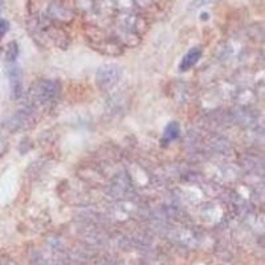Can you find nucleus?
<instances>
[{
	"label": "nucleus",
	"mask_w": 265,
	"mask_h": 265,
	"mask_svg": "<svg viewBox=\"0 0 265 265\" xmlns=\"http://www.w3.org/2000/svg\"><path fill=\"white\" fill-rule=\"evenodd\" d=\"M3 9H4V0H0V14H1Z\"/></svg>",
	"instance_id": "0eeeda50"
},
{
	"label": "nucleus",
	"mask_w": 265,
	"mask_h": 265,
	"mask_svg": "<svg viewBox=\"0 0 265 265\" xmlns=\"http://www.w3.org/2000/svg\"><path fill=\"white\" fill-rule=\"evenodd\" d=\"M203 55V49H201L200 46H197V48H192L190 52H187L184 57L180 61V64H179V69L182 70V72H186L188 69H191L194 65L197 64L199 59Z\"/></svg>",
	"instance_id": "7ed1b4c3"
},
{
	"label": "nucleus",
	"mask_w": 265,
	"mask_h": 265,
	"mask_svg": "<svg viewBox=\"0 0 265 265\" xmlns=\"http://www.w3.org/2000/svg\"><path fill=\"white\" fill-rule=\"evenodd\" d=\"M7 32H8V22L0 18V40L5 36Z\"/></svg>",
	"instance_id": "423d86ee"
},
{
	"label": "nucleus",
	"mask_w": 265,
	"mask_h": 265,
	"mask_svg": "<svg viewBox=\"0 0 265 265\" xmlns=\"http://www.w3.org/2000/svg\"><path fill=\"white\" fill-rule=\"evenodd\" d=\"M19 55V48H18V44L15 42L9 43L8 45V49H7V63H15V60H16V57H18Z\"/></svg>",
	"instance_id": "39448f33"
},
{
	"label": "nucleus",
	"mask_w": 265,
	"mask_h": 265,
	"mask_svg": "<svg viewBox=\"0 0 265 265\" xmlns=\"http://www.w3.org/2000/svg\"><path fill=\"white\" fill-rule=\"evenodd\" d=\"M179 132H180V128H179L178 122H170L165 129V132H163V139L162 142L163 143H169V142L174 141L179 137Z\"/></svg>",
	"instance_id": "20e7f679"
},
{
	"label": "nucleus",
	"mask_w": 265,
	"mask_h": 265,
	"mask_svg": "<svg viewBox=\"0 0 265 265\" xmlns=\"http://www.w3.org/2000/svg\"><path fill=\"white\" fill-rule=\"evenodd\" d=\"M8 78H9V87H11V91L14 98H20L22 93H23V81H22V72L18 65H15V63H11L8 65Z\"/></svg>",
	"instance_id": "f03ea898"
},
{
	"label": "nucleus",
	"mask_w": 265,
	"mask_h": 265,
	"mask_svg": "<svg viewBox=\"0 0 265 265\" xmlns=\"http://www.w3.org/2000/svg\"><path fill=\"white\" fill-rule=\"evenodd\" d=\"M121 76V69L117 65L108 64L101 66L97 72V83L102 88L113 87Z\"/></svg>",
	"instance_id": "f257e3e1"
}]
</instances>
